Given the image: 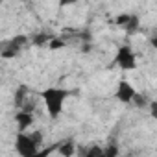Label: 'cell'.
Listing matches in <instances>:
<instances>
[{
    "label": "cell",
    "instance_id": "4",
    "mask_svg": "<svg viewBox=\"0 0 157 157\" xmlns=\"http://www.w3.org/2000/svg\"><path fill=\"white\" fill-rule=\"evenodd\" d=\"M135 94H137V89L133 87V83L128 82V80H122V82L118 83V87H117L115 98H117L118 102H122V104H131L133 98H135Z\"/></svg>",
    "mask_w": 157,
    "mask_h": 157
},
{
    "label": "cell",
    "instance_id": "8",
    "mask_svg": "<svg viewBox=\"0 0 157 157\" xmlns=\"http://www.w3.org/2000/svg\"><path fill=\"white\" fill-rule=\"evenodd\" d=\"M63 46V41L56 39V41H50V48H61Z\"/></svg>",
    "mask_w": 157,
    "mask_h": 157
},
{
    "label": "cell",
    "instance_id": "1",
    "mask_svg": "<svg viewBox=\"0 0 157 157\" xmlns=\"http://www.w3.org/2000/svg\"><path fill=\"white\" fill-rule=\"evenodd\" d=\"M72 94V91L68 89H63V87H48L44 91L39 93V98L43 100V105L48 113L50 118H57L63 109H65V102L67 98Z\"/></svg>",
    "mask_w": 157,
    "mask_h": 157
},
{
    "label": "cell",
    "instance_id": "3",
    "mask_svg": "<svg viewBox=\"0 0 157 157\" xmlns=\"http://www.w3.org/2000/svg\"><path fill=\"white\" fill-rule=\"evenodd\" d=\"M115 63H117L122 70H135V68H137V56H135L133 48H131L129 44H122V46L117 50Z\"/></svg>",
    "mask_w": 157,
    "mask_h": 157
},
{
    "label": "cell",
    "instance_id": "2",
    "mask_svg": "<svg viewBox=\"0 0 157 157\" xmlns=\"http://www.w3.org/2000/svg\"><path fill=\"white\" fill-rule=\"evenodd\" d=\"M39 131L35 133H17L15 137V151L19 153V157H32L35 155L41 146H43V137L37 135Z\"/></svg>",
    "mask_w": 157,
    "mask_h": 157
},
{
    "label": "cell",
    "instance_id": "5",
    "mask_svg": "<svg viewBox=\"0 0 157 157\" xmlns=\"http://www.w3.org/2000/svg\"><path fill=\"white\" fill-rule=\"evenodd\" d=\"M15 122H17V129H19V133H26V131H28V128H30V126H33L35 118H33V113H32V111L22 109V111H19V113H17Z\"/></svg>",
    "mask_w": 157,
    "mask_h": 157
},
{
    "label": "cell",
    "instance_id": "7",
    "mask_svg": "<svg viewBox=\"0 0 157 157\" xmlns=\"http://www.w3.org/2000/svg\"><path fill=\"white\" fill-rule=\"evenodd\" d=\"M56 148H57V144H56ZM56 148H54V146H52V148H41V150H39L35 155H32V157H48V155H50V151H54Z\"/></svg>",
    "mask_w": 157,
    "mask_h": 157
},
{
    "label": "cell",
    "instance_id": "6",
    "mask_svg": "<svg viewBox=\"0 0 157 157\" xmlns=\"http://www.w3.org/2000/svg\"><path fill=\"white\" fill-rule=\"evenodd\" d=\"M56 150H57V153H59L61 157H74L76 151H78V146H76L72 140H65V142H59Z\"/></svg>",
    "mask_w": 157,
    "mask_h": 157
}]
</instances>
